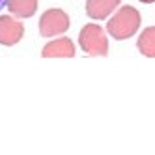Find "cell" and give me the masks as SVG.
<instances>
[{"label": "cell", "mask_w": 155, "mask_h": 155, "mask_svg": "<svg viewBox=\"0 0 155 155\" xmlns=\"http://www.w3.org/2000/svg\"><path fill=\"white\" fill-rule=\"evenodd\" d=\"M140 23H142V17L138 13V9L133 6H124L108 19L107 30L114 39L121 41L135 36L140 28Z\"/></svg>", "instance_id": "cell-1"}, {"label": "cell", "mask_w": 155, "mask_h": 155, "mask_svg": "<svg viewBox=\"0 0 155 155\" xmlns=\"http://www.w3.org/2000/svg\"><path fill=\"white\" fill-rule=\"evenodd\" d=\"M81 49L90 56H107L108 54V39L101 26L86 25L79 34Z\"/></svg>", "instance_id": "cell-2"}, {"label": "cell", "mask_w": 155, "mask_h": 155, "mask_svg": "<svg viewBox=\"0 0 155 155\" xmlns=\"http://www.w3.org/2000/svg\"><path fill=\"white\" fill-rule=\"evenodd\" d=\"M68 28H69V15L64 9L58 8L47 9L39 19V34L43 38L60 36L64 32H68Z\"/></svg>", "instance_id": "cell-3"}, {"label": "cell", "mask_w": 155, "mask_h": 155, "mask_svg": "<svg viewBox=\"0 0 155 155\" xmlns=\"http://www.w3.org/2000/svg\"><path fill=\"white\" fill-rule=\"evenodd\" d=\"M25 26L19 19L13 17H0V43L6 47H13L23 39Z\"/></svg>", "instance_id": "cell-4"}, {"label": "cell", "mask_w": 155, "mask_h": 155, "mask_svg": "<svg viewBox=\"0 0 155 155\" xmlns=\"http://www.w3.org/2000/svg\"><path fill=\"white\" fill-rule=\"evenodd\" d=\"M41 54L45 58H73L75 56V45L69 38H58L43 47Z\"/></svg>", "instance_id": "cell-5"}, {"label": "cell", "mask_w": 155, "mask_h": 155, "mask_svg": "<svg viewBox=\"0 0 155 155\" xmlns=\"http://www.w3.org/2000/svg\"><path fill=\"white\" fill-rule=\"evenodd\" d=\"M118 6H120V0H88L86 2V15L90 19H95V21H103Z\"/></svg>", "instance_id": "cell-6"}, {"label": "cell", "mask_w": 155, "mask_h": 155, "mask_svg": "<svg viewBox=\"0 0 155 155\" xmlns=\"http://www.w3.org/2000/svg\"><path fill=\"white\" fill-rule=\"evenodd\" d=\"M6 6L9 13L19 19H28L36 13L38 0H6Z\"/></svg>", "instance_id": "cell-7"}, {"label": "cell", "mask_w": 155, "mask_h": 155, "mask_svg": "<svg viewBox=\"0 0 155 155\" xmlns=\"http://www.w3.org/2000/svg\"><path fill=\"white\" fill-rule=\"evenodd\" d=\"M137 47L140 54H144L148 58H155V26H148L142 32L137 41Z\"/></svg>", "instance_id": "cell-8"}, {"label": "cell", "mask_w": 155, "mask_h": 155, "mask_svg": "<svg viewBox=\"0 0 155 155\" xmlns=\"http://www.w3.org/2000/svg\"><path fill=\"white\" fill-rule=\"evenodd\" d=\"M140 2H144V4H151V2H155V0H140Z\"/></svg>", "instance_id": "cell-9"}, {"label": "cell", "mask_w": 155, "mask_h": 155, "mask_svg": "<svg viewBox=\"0 0 155 155\" xmlns=\"http://www.w3.org/2000/svg\"><path fill=\"white\" fill-rule=\"evenodd\" d=\"M4 6H6V0H0V9H2Z\"/></svg>", "instance_id": "cell-10"}]
</instances>
